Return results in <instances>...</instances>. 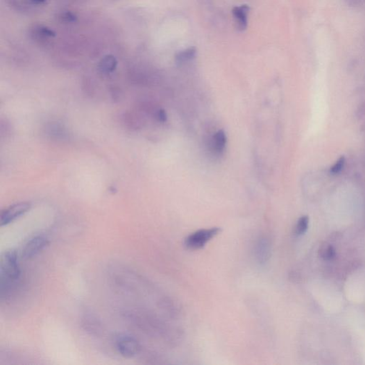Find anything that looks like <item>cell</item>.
<instances>
[{"label": "cell", "instance_id": "obj_1", "mask_svg": "<svg viewBox=\"0 0 365 365\" xmlns=\"http://www.w3.org/2000/svg\"><path fill=\"white\" fill-rule=\"evenodd\" d=\"M21 270L17 252L14 250L6 251L0 260V291L1 296L9 293L20 277Z\"/></svg>", "mask_w": 365, "mask_h": 365}, {"label": "cell", "instance_id": "obj_2", "mask_svg": "<svg viewBox=\"0 0 365 365\" xmlns=\"http://www.w3.org/2000/svg\"><path fill=\"white\" fill-rule=\"evenodd\" d=\"M220 229L219 228H212L210 229H201L189 235L185 240V246L189 250L196 251L201 249L207 245L208 242L218 234Z\"/></svg>", "mask_w": 365, "mask_h": 365}, {"label": "cell", "instance_id": "obj_3", "mask_svg": "<svg viewBox=\"0 0 365 365\" xmlns=\"http://www.w3.org/2000/svg\"><path fill=\"white\" fill-rule=\"evenodd\" d=\"M115 345L120 355L126 358L136 356L140 351V345L132 336L121 334L116 337Z\"/></svg>", "mask_w": 365, "mask_h": 365}, {"label": "cell", "instance_id": "obj_4", "mask_svg": "<svg viewBox=\"0 0 365 365\" xmlns=\"http://www.w3.org/2000/svg\"><path fill=\"white\" fill-rule=\"evenodd\" d=\"M31 204L28 202H20L13 204L10 207L6 208L1 212V226L9 225L16 219L24 215L31 209Z\"/></svg>", "mask_w": 365, "mask_h": 365}, {"label": "cell", "instance_id": "obj_5", "mask_svg": "<svg viewBox=\"0 0 365 365\" xmlns=\"http://www.w3.org/2000/svg\"><path fill=\"white\" fill-rule=\"evenodd\" d=\"M49 245V240L44 236H36L27 242L22 251L24 259H31L42 252Z\"/></svg>", "mask_w": 365, "mask_h": 365}, {"label": "cell", "instance_id": "obj_6", "mask_svg": "<svg viewBox=\"0 0 365 365\" xmlns=\"http://www.w3.org/2000/svg\"><path fill=\"white\" fill-rule=\"evenodd\" d=\"M270 241L267 238H261L255 246V256L258 262L264 264L270 259L271 256Z\"/></svg>", "mask_w": 365, "mask_h": 365}, {"label": "cell", "instance_id": "obj_7", "mask_svg": "<svg viewBox=\"0 0 365 365\" xmlns=\"http://www.w3.org/2000/svg\"><path fill=\"white\" fill-rule=\"evenodd\" d=\"M249 10V6L247 5L236 6L233 9V17L236 20L237 28L238 30L243 31L247 28Z\"/></svg>", "mask_w": 365, "mask_h": 365}, {"label": "cell", "instance_id": "obj_8", "mask_svg": "<svg viewBox=\"0 0 365 365\" xmlns=\"http://www.w3.org/2000/svg\"><path fill=\"white\" fill-rule=\"evenodd\" d=\"M118 61L113 55H106L104 56L99 64V69L102 74H111L116 70Z\"/></svg>", "mask_w": 365, "mask_h": 365}, {"label": "cell", "instance_id": "obj_9", "mask_svg": "<svg viewBox=\"0 0 365 365\" xmlns=\"http://www.w3.org/2000/svg\"><path fill=\"white\" fill-rule=\"evenodd\" d=\"M226 144V135L223 130H220L215 133L213 136V146L215 150L218 153H221L225 149Z\"/></svg>", "mask_w": 365, "mask_h": 365}, {"label": "cell", "instance_id": "obj_10", "mask_svg": "<svg viewBox=\"0 0 365 365\" xmlns=\"http://www.w3.org/2000/svg\"><path fill=\"white\" fill-rule=\"evenodd\" d=\"M196 54V49L193 48L180 52L176 55V63L178 64H181L191 61V60L194 59Z\"/></svg>", "mask_w": 365, "mask_h": 365}, {"label": "cell", "instance_id": "obj_11", "mask_svg": "<svg viewBox=\"0 0 365 365\" xmlns=\"http://www.w3.org/2000/svg\"><path fill=\"white\" fill-rule=\"evenodd\" d=\"M319 256L324 261H332L336 257V251L333 246L330 244H324L321 246L319 251Z\"/></svg>", "mask_w": 365, "mask_h": 365}, {"label": "cell", "instance_id": "obj_12", "mask_svg": "<svg viewBox=\"0 0 365 365\" xmlns=\"http://www.w3.org/2000/svg\"><path fill=\"white\" fill-rule=\"evenodd\" d=\"M309 225V218L308 216L301 217L297 222L295 228V234L296 236H302L306 233Z\"/></svg>", "mask_w": 365, "mask_h": 365}, {"label": "cell", "instance_id": "obj_13", "mask_svg": "<svg viewBox=\"0 0 365 365\" xmlns=\"http://www.w3.org/2000/svg\"><path fill=\"white\" fill-rule=\"evenodd\" d=\"M345 157H340V158L336 161L335 164L331 167L330 173H332V174H337V173H340L342 170L343 169L344 166H345Z\"/></svg>", "mask_w": 365, "mask_h": 365}, {"label": "cell", "instance_id": "obj_14", "mask_svg": "<svg viewBox=\"0 0 365 365\" xmlns=\"http://www.w3.org/2000/svg\"><path fill=\"white\" fill-rule=\"evenodd\" d=\"M37 32L38 35H41L44 37H53L56 36V33L53 30L45 27H39L37 28Z\"/></svg>", "mask_w": 365, "mask_h": 365}, {"label": "cell", "instance_id": "obj_15", "mask_svg": "<svg viewBox=\"0 0 365 365\" xmlns=\"http://www.w3.org/2000/svg\"><path fill=\"white\" fill-rule=\"evenodd\" d=\"M344 2L351 7H358L365 4V0H343Z\"/></svg>", "mask_w": 365, "mask_h": 365}, {"label": "cell", "instance_id": "obj_16", "mask_svg": "<svg viewBox=\"0 0 365 365\" xmlns=\"http://www.w3.org/2000/svg\"><path fill=\"white\" fill-rule=\"evenodd\" d=\"M61 19L66 22H75L77 21V17L73 13L67 12L62 14Z\"/></svg>", "mask_w": 365, "mask_h": 365}, {"label": "cell", "instance_id": "obj_17", "mask_svg": "<svg viewBox=\"0 0 365 365\" xmlns=\"http://www.w3.org/2000/svg\"><path fill=\"white\" fill-rule=\"evenodd\" d=\"M156 116L157 119H158L160 122H165V121H167V114L164 110H158V111L156 112Z\"/></svg>", "mask_w": 365, "mask_h": 365}, {"label": "cell", "instance_id": "obj_18", "mask_svg": "<svg viewBox=\"0 0 365 365\" xmlns=\"http://www.w3.org/2000/svg\"><path fill=\"white\" fill-rule=\"evenodd\" d=\"M32 4H36V5H40V4H43L46 2V0H30Z\"/></svg>", "mask_w": 365, "mask_h": 365}]
</instances>
